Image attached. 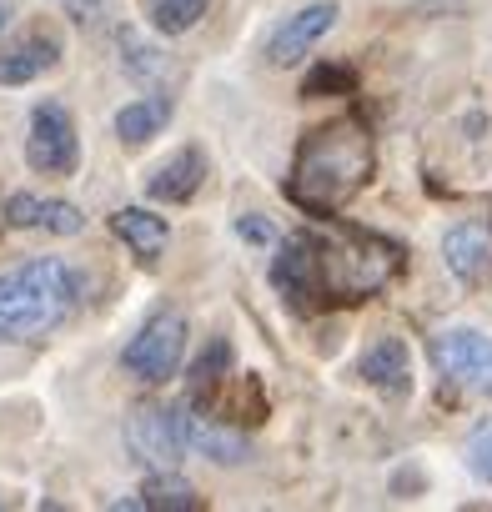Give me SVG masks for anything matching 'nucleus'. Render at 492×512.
<instances>
[{"mask_svg":"<svg viewBox=\"0 0 492 512\" xmlns=\"http://www.w3.org/2000/svg\"><path fill=\"white\" fill-rule=\"evenodd\" d=\"M372 131L357 121V116H342V121H327L317 131L302 136L297 146V161H292V176H287V196L317 216H332L342 211L372 176Z\"/></svg>","mask_w":492,"mask_h":512,"instance_id":"obj_1","label":"nucleus"},{"mask_svg":"<svg viewBox=\"0 0 492 512\" xmlns=\"http://www.w3.org/2000/svg\"><path fill=\"white\" fill-rule=\"evenodd\" d=\"M307 241H312L322 302H342V307L367 302L402 272V246L362 226L327 221L322 231H307Z\"/></svg>","mask_w":492,"mask_h":512,"instance_id":"obj_2","label":"nucleus"},{"mask_svg":"<svg viewBox=\"0 0 492 512\" xmlns=\"http://www.w3.org/2000/svg\"><path fill=\"white\" fill-rule=\"evenodd\" d=\"M76 302H81V277L56 256L11 267L0 277V342H41L76 312Z\"/></svg>","mask_w":492,"mask_h":512,"instance_id":"obj_3","label":"nucleus"},{"mask_svg":"<svg viewBox=\"0 0 492 512\" xmlns=\"http://www.w3.org/2000/svg\"><path fill=\"white\" fill-rule=\"evenodd\" d=\"M432 367L442 382L467 387L477 397H492V337L472 332V327H447L432 337Z\"/></svg>","mask_w":492,"mask_h":512,"instance_id":"obj_4","label":"nucleus"},{"mask_svg":"<svg viewBox=\"0 0 492 512\" xmlns=\"http://www.w3.org/2000/svg\"><path fill=\"white\" fill-rule=\"evenodd\" d=\"M181 352H186V322L181 312H156L121 352V367L136 377V382H166L176 367H181Z\"/></svg>","mask_w":492,"mask_h":512,"instance_id":"obj_5","label":"nucleus"},{"mask_svg":"<svg viewBox=\"0 0 492 512\" xmlns=\"http://www.w3.org/2000/svg\"><path fill=\"white\" fill-rule=\"evenodd\" d=\"M126 447L136 462L156 467V472H171L186 452V437H181V407H166V402H141L131 407L126 417Z\"/></svg>","mask_w":492,"mask_h":512,"instance_id":"obj_6","label":"nucleus"},{"mask_svg":"<svg viewBox=\"0 0 492 512\" xmlns=\"http://www.w3.org/2000/svg\"><path fill=\"white\" fill-rule=\"evenodd\" d=\"M26 161L46 176H71L76 171L81 146H76V121L66 116V106H56V101L36 106L31 136H26Z\"/></svg>","mask_w":492,"mask_h":512,"instance_id":"obj_7","label":"nucleus"},{"mask_svg":"<svg viewBox=\"0 0 492 512\" xmlns=\"http://www.w3.org/2000/svg\"><path fill=\"white\" fill-rule=\"evenodd\" d=\"M272 287L282 292V302L292 312H312L322 307V287H317V262H312V241L307 231L302 236H287L272 256Z\"/></svg>","mask_w":492,"mask_h":512,"instance_id":"obj_8","label":"nucleus"},{"mask_svg":"<svg viewBox=\"0 0 492 512\" xmlns=\"http://www.w3.org/2000/svg\"><path fill=\"white\" fill-rule=\"evenodd\" d=\"M332 26H337V6H332V0H317V6L287 16V21L272 31V41H267V66H277V71H282V66H297Z\"/></svg>","mask_w":492,"mask_h":512,"instance_id":"obj_9","label":"nucleus"},{"mask_svg":"<svg viewBox=\"0 0 492 512\" xmlns=\"http://www.w3.org/2000/svg\"><path fill=\"white\" fill-rule=\"evenodd\" d=\"M181 437H186V452H201V457H211V462H221V467H236V462L252 457V447H246V432H236V427H226V422L196 412L191 402H181Z\"/></svg>","mask_w":492,"mask_h":512,"instance_id":"obj_10","label":"nucleus"},{"mask_svg":"<svg viewBox=\"0 0 492 512\" xmlns=\"http://www.w3.org/2000/svg\"><path fill=\"white\" fill-rule=\"evenodd\" d=\"M357 377L387 397H412V357H407V342L402 337H382L377 347L362 352L357 362Z\"/></svg>","mask_w":492,"mask_h":512,"instance_id":"obj_11","label":"nucleus"},{"mask_svg":"<svg viewBox=\"0 0 492 512\" xmlns=\"http://www.w3.org/2000/svg\"><path fill=\"white\" fill-rule=\"evenodd\" d=\"M442 256H447V267H452L457 282L477 287V282L492 272V236H487V226H482V221L452 226V231L442 236Z\"/></svg>","mask_w":492,"mask_h":512,"instance_id":"obj_12","label":"nucleus"},{"mask_svg":"<svg viewBox=\"0 0 492 512\" xmlns=\"http://www.w3.org/2000/svg\"><path fill=\"white\" fill-rule=\"evenodd\" d=\"M6 221L21 231H51V236H76L86 226V216L71 201H41V196H11Z\"/></svg>","mask_w":492,"mask_h":512,"instance_id":"obj_13","label":"nucleus"},{"mask_svg":"<svg viewBox=\"0 0 492 512\" xmlns=\"http://www.w3.org/2000/svg\"><path fill=\"white\" fill-rule=\"evenodd\" d=\"M56 61H61L56 36H26V41H16L6 56H0V86H26V81L56 71Z\"/></svg>","mask_w":492,"mask_h":512,"instance_id":"obj_14","label":"nucleus"},{"mask_svg":"<svg viewBox=\"0 0 492 512\" xmlns=\"http://www.w3.org/2000/svg\"><path fill=\"white\" fill-rule=\"evenodd\" d=\"M201 181H206V156H201V146H186L146 181V191H151V201H191Z\"/></svg>","mask_w":492,"mask_h":512,"instance_id":"obj_15","label":"nucleus"},{"mask_svg":"<svg viewBox=\"0 0 492 512\" xmlns=\"http://www.w3.org/2000/svg\"><path fill=\"white\" fill-rule=\"evenodd\" d=\"M111 231L141 256L146 267L161 262V251H166V221H161V216H151V211H141V206H121V211L111 216Z\"/></svg>","mask_w":492,"mask_h":512,"instance_id":"obj_16","label":"nucleus"},{"mask_svg":"<svg viewBox=\"0 0 492 512\" xmlns=\"http://www.w3.org/2000/svg\"><path fill=\"white\" fill-rule=\"evenodd\" d=\"M166 121H171V101H166V96H146V101H131V106L116 116V136H121L126 146H146Z\"/></svg>","mask_w":492,"mask_h":512,"instance_id":"obj_17","label":"nucleus"},{"mask_svg":"<svg viewBox=\"0 0 492 512\" xmlns=\"http://www.w3.org/2000/svg\"><path fill=\"white\" fill-rule=\"evenodd\" d=\"M131 507H151V512H196L201 497H196V487L181 482L176 472H156V477L141 487V497H131Z\"/></svg>","mask_w":492,"mask_h":512,"instance_id":"obj_18","label":"nucleus"},{"mask_svg":"<svg viewBox=\"0 0 492 512\" xmlns=\"http://www.w3.org/2000/svg\"><path fill=\"white\" fill-rule=\"evenodd\" d=\"M211 0H141L146 21L161 31V36H186L201 16H206Z\"/></svg>","mask_w":492,"mask_h":512,"instance_id":"obj_19","label":"nucleus"},{"mask_svg":"<svg viewBox=\"0 0 492 512\" xmlns=\"http://www.w3.org/2000/svg\"><path fill=\"white\" fill-rule=\"evenodd\" d=\"M216 412H221L226 422H262V417H267V402H262L257 377H236V382L226 387V397H221Z\"/></svg>","mask_w":492,"mask_h":512,"instance_id":"obj_20","label":"nucleus"},{"mask_svg":"<svg viewBox=\"0 0 492 512\" xmlns=\"http://www.w3.org/2000/svg\"><path fill=\"white\" fill-rule=\"evenodd\" d=\"M462 457H467V472H472L477 482H492V417H487V422H477V427L467 432Z\"/></svg>","mask_w":492,"mask_h":512,"instance_id":"obj_21","label":"nucleus"},{"mask_svg":"<svg viewBox=\"0 0 492 512\" xmlns=\"http://www.w3.org/2000/svg\"><path fill=\"white\" fill-rule=\"evenodd\" d=\"M226 367H231V347L211 342V352H201L191 367V392H211L216 382H226Z\"/></svg>","mask_w":492,"mask_h":512,"instance_id":"obj_22","label":"nucleus"},{"mask_svg":"<svg viewBox=\"0 0 492 512\" xmlns=\"http://www.w3.org/2000/svg\"><path fill=\"white\" fill-rule=\"evenodd\" d=\"M352 86H357V76H352L347 66H317V71L307 76L302 96H322V91H352Z\"/></svg>","mask_w":492,"mask_h":512,"instance_id":"obj_23","label":"nucleus"},{"mask_svg":"<svg viewBox=\"0 0 492 512\" xmlns=\"http://www.w3.org/2000/svg\"><path fill=\"white\" fill-rule=\"evenodd\" d=\"M236 236H241V241H257V246H267V241H272V226H267L262 216H241V221H236Z\"/></svg>","mask_w":492,"mask_h":512,"instance_id":"obj_24","label":"nucleus"},{"mask_svg":"<svg viewBox=\"0 0 492 512\" xmlns=\"http://www.w3.org/2000/svg\"><path fill=\"white\" fill-rule=\"evenodd\" d=\"M21 6H26V0H0V36H6V26L21 16Z\"/></svg>","mask_w":492,"mask_h":512,"instance_id":"obj_25","label":"nucleus"}]
</instances>
